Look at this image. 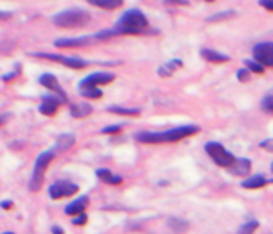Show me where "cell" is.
<instances>
[{"mask_svg":"<svg viewBox=\"0 0 273 234\" xmlns=\"http://www.w3.org/2000/svg\"><path fill=\"white\" fill-rule=\"evenodd\" d=\"M200 130L197 126H181L163 132H138L135 138L140 143H169L179 142L182 138L190 137Z\"/></svg>","mask_w":273,"mask_h":234,"instance_id":"obj_1","label":"cell"},{"mask_svg":"<svg viewBox=\"0 0 273 234\" xmlns=\"http://www.w3.org/2000/svg\"><path fill=\"white\" fill-rule=\"evenodd\" d=\"M148 26H150L148 18L145 17L143 12H140L137 9H132V10L125 12L119 18L114 29H116L117 34H140V33H143Z\"/></svg>","mask_w":273,"mask_h":234,"instance_id":"obj_2","label":"cell"},{"mask_svg":"<svg viewBox=\"0 0 273 234\" xmlns=\"http://www.w3.org/2000/svg\"><path fill=\"white\" fill-rule=\"evenodd\" d=\"M91 21V15L80 10V9H72V10H64L61 13H57L56 17H52V23L59 28H83Z\"/></svg>","mask_w":273,"mask_h":234,"instance_id":"obj_3","label":"cell"},{"mask_svg":"<svg viewBox=\"0 0 273 234\" xmlns=\"http://www.w3.org/2000/svg\"><path fill=\"white\" fill-rule=\"evenodd\" d=\"M54 158H56V150L44 151L38 158H36L31 181H29V184H28V189L31 190V192H38V190L41 189L42 181H44V174H46L47 166L50 164V161H52Z\"/></svg>","mask_w":273,"mask_h":234,"instance_id":"obj_4","label":"cell"},{"mask_svg":"<svg viewBox=\"0 0 273 234\" xmlns=\"http://www.w3.org/2000/svg\"><path fill=\"white\" fill-rule=\"evenodd\" d=\"M205 151L208 153V156L221 167H230L236 159V156L233 155V153H230L223 145H220L216 142L205 143Z\"/></svg>","mask_w":273,"mask_h":234,"instance_id":"obj_5","label":"cell"},{"mask_svg":"<svg viewBox=\"0 0 273 234\" xmlns=\"http://www.w3.org/2000/svg\"><path fill=\"white\" fill-rule=\"evenodd\" d=\"M36 57H41V58H46V61H54L65 65V67H70V69H85L86 65H90L88 61H83L80 57H65V55H59V54H49V52H39V54H34Z\"/></svg>","mask_w":273,"mask_h":234,"instance_id":"obj_6","label":"cell"},{"mask_svg":"<svg viewBox=\"0 0 273 234\" xmlns=\"http://www.w3.org/2000/svg\"><path fill=\"white\" fill-rule=\"evenodd\" d=\"M78 192V186L70 181H57L49 187V197L54 200L64 199V197H72Z\"/></svg>","mask_w":273,"mask_h":234,"instance_id":"obj_7","label":"cell"},{"mask_svg":"<svg viewBox=\"0 0 273 234\" xmlns=\"http://www.w3.org/2000/svg\"><path fill=\"white\" fill-rule=\"evenodd\" d=\"M254 58L263 67H273V42H260L254 47Z\"/></svg>","mask_w":273,"mask_h":234,"instance_id":"obj_8","label":"cell"},{"mask_svg":"<svg viewBox=\"0 0 273 234\" xmlns=\"http://www.w3.org/2000/svg\"><path fill=\"white\" fill-rule=\"evenodd\" d=\"M116 78L114 73L109 72H96L91 75L85 77L82 82H80V88H88V86H99V85H107Z\"/></svg>","mask_w":273,"mask_h":234,"instance_id":"obj_9","label":"cell"},{"mask_svg":"<svg viewBox=\"0 0 273 234\" xmlns=\"http://www.w3.org/2000/svg\"><path fill=\"white\" fill-rule=\"evenodd\" d=\"M39 83H41L42 86H46L47 90H50L54 94H57V96H61L62 99L67 101V94H65L64 88L61 86L59 80H57L54 75H50V73H44V75L39 77Z\"/></svg>","mask_w":273,"mask_h":234,"instance_id":"obj_10","label":"cell"},{"mask_svg":"<svg viewBox=\"0 0 273 234\" xmlns=\"http://www.w3.org/2000/svg\"><path fill=\"white\" fill-rule=\"evenodd\" d=\"M65 102V99H62L61 96H57V94H50V96H44L42 98V102L39 104V112L44 114V115H52L56 114L57 107Z\"/></svg>","mask_w":273,"mask_h":234,"instance_id":"obj_11","label":"cell"},{"mask_svg":"<svg viewBox=\"0 0 273 234\" xmlns=\"http://www.w3.org/2000/svg\"><path fill=\"white\" fill-rule=\"evenodd\" d=\"M88 203H90V199L86 195L80 197V199L70 202L67 207H65V215L69 216H77L80 213H85V210L88 208Z\"/></svg>","mask_w":273,"mask_h":234,"instance_id":"obj_12","label":"cell"},{"mask_svg":"<svg viewBox=\"0 0 273 234\" xmlns=\"http://www.w3.org/2000/svg\"><path fill=\"white\" fill-rule=\"evenodd\" d=\"M90 42H91L90 36H83V38H61L54 44H56V47H82Z\"/></svg>","mask_w":273,"mask_h":234,"instance_id":"obj_13","label":"cell"},{"mask_svg":"<svg viewBox=\"0 0 273 234\" xmlns=\"http://www.w3.org/2000/svg\"><path fill=\"white\" fill-rule=\"evenodd\" d=\"M250 167H252V163L246 158H236L234 163L228 167L231 174L234 176H247L250 172Z\"/></svg>","mask_w":273,"mask_h":234,"instance_id":"obj_14","label":"cell"},{"mask_svg":"<svg viewBox=\"0 0 273 234\" xmlns=\"http://www.w3.org/2000/svg\"><path fill=\"white\" fill-rule=\"evenodd\" d=\"M202 57L211 64H223L230 61V55L218 52V50H213V49H202Z\"/></svg>","mask_w":273,"mask_h":234,"instance_id":"obj_15","label":"cell"},{"mask_svg":"<svg viewBox=\"0 0 273 234\" xmlns=\"http://www.w3.org/2000/svg\"><path fill=\"white\" fill-rule=\"evenodd\" d=\"M91 112H93V107H91V104H88V102H77V104L70 106V114H72V117H75V119L86 117Z\"/></svg>","mask_w":273,"mask_h":234,"instance_id":"obj_16","label":"cell"},{"mask_svg":"<svg viewBox=\"0 0 273 234\" xmlns=\"http://www.w3.org/2000/svg\"><path fill=\"white\" fill-rule=\"evenodd\" d=\"M96 176H98L102 182H106V184H111V186H117V184H121V182H122L121 176L113 174L109 169H106V167H99V169L96 171Z\"/></svg>","mask_w":273,"mask_h":234,"instance_id":"obj_17","label":"cell"},{"mask_svg":"<svg viewBox=\"0 0 273 234\" xmlns=\"http://www.w3.org/2000/svg\"><path fill=\"white\" fill-rule=\"evenodd\" d=\"M73 143H75V137L70 135V134H64L57 138V143H56V153H64L70 150Z\"/></svg>","mask_w":273,"mask_h":234,"instance_id":"obj_18","label":"cell"},{"mask_svg":"<svg viewBox=\"0 0 273 234\" xmlns=\"http://www.w3.org/2000/svg\"><path fill=\"white\" fill-rule=\"evenodd\" d=\"M91 5L99 7V9H104V10H114V9H119V7L124 4V0H88Z\"/></svg>","mask_w":273,"mask_h":234,"instance_id":"obj_19","label":"cell"},{"mask_svg":"<svg viewBox=\"0 0 273 234\" xmlns=\"http://www.w3.org/2000/svg\"><path fill=\"white\" fill-rule=\"evenodd\" d=\"M267 179L263 178V176H252V178H247L244 182H242V187L244 189H260L267 184Z\"/></svg>","mask_w":273,"mask_h":234,"instance_id":"obj_20","label":"cell"},{"mask_svg":"<svg viewBox=\"0 0 273 234\" xmlns=\"http://www.w3.org/2000/svg\"><path fill=\"white\" fill-rule=\"evenodd\" d=\"M109 112H114V114H119V115H138L140 114V109L122 107V106H111L109 107Z\"/></svg>","mask_w":273,"mask_h":234,"instance_id":"obj_21","label":"cell"},{"mask_svg":"<svg viewBox=\"0 0 273 234\" xmlns=\"http://www.w3.org/2000/svg\"><path fill=\"white\" fill-rule=\"evenodd\" d=\"M82 90V94L88 99H98L102 96V91L99 90L98 86H88V88H80Z\"/></svg>","mask_w":273,"mask_h":234,"instance_id":"obj_22","label":"cell"},{"mask_svg":"<svg viewBox=\"0 0 273 234\" xmlns=\"http://www.w3.org/2000/svg\"><path fill=\"white\" fill-rule=\"evenodd\" d=\"M257 228H259V221L252 219V221H247V223H244L242 226H239L238 234H254V231H255Z\"/></svg>","mask_w":273,"mask_h":234,"instance_id":"obj_23","label":"cell"},{"mask_svg":"<svg viewBox=\"0 0 273 234\" xmlns=\"http://www.w3.org/2000/svg\"><path fill=\"white\" fill-rule=\"evenodd\" d=\"M244 65L254 73H263V65H260L257 61H244Z\"/></svg>","mask_w":273,"mask_h":234,"instance_id":"obj_24","label":"cell"},{"mask_svg":"<svg viewBox=\"0 0 273 234\" xmlns=\"http://www.w3.org/2000/svg\"><path fill=\"white\" fill-rule=\"evenodd\" d=\"M262 109H263L265 112L273 114V94H268V96L263 98V101H262Z\"/></svg>","mask_w":273,"mask_h":234,"instance_id":"obj_25","label":"cell"},{"mask_svg":"<svg viewBox=\"0 0 273 234\" xmlns=\"http://www.w3.org/2000/svg\"><path fill=\"white\" fill-rule=\"evenodd\" d=\"M234 17V12H223V13H218V15H213L206 21H220V20H226V18H231Z\"/></svg>","mask_w":273,"mask_h":234,"instance_id":"obj_26","label":"cell"},{"mask_svg":"<svg viewBox=\"0 0 273 234\" xmlns=\"http://www.w3.org/2000/svg\"><path fill=\"white\" fill-rule=\"evenodd\" d=\"M86 221H88V216L85 213H80L77 216H73V219H72V223L75 224V226H83Z\"/></svg>","mask_w":273,"mask_h":234,"instance_id":"obj_27","label":"cell"},{"mask_svg":"<svg viewBox=\"0 0 273 234\" xmlns=\"http://www.w3.org/2000/svg\"><path fill=\"white\" fill-rule=\"evenodd\" d=\"M238 78H239V82H249V78H250V73H249V69H241L238 72Z\"/></svg>","mask_w":273,"mask_h":234,"instance_id":"obj_28","label":"cell"},{"mask_svg":"<svg viewBox=\"0 0 273 234\" xmlns=\"http://www.w3.org/2000/svg\"><path fill=\"white\" fill-rule=\"evenodd\" d=\"M122 126H109V127H104L101 130V134H117V132H121Z\"/></svg>","mask_w":273,"mask_h":234,"instance_id":"obj_29","label":"cell"},{"mask_svg":"<svg viewBox=\"0 0 273 234\" xmlns=\"http://www.w3.org/2000/svg\"><path fill=\"white\" fill-rule=\"evenodd\" d=\"M259 5H262L265 10L273 12V0H259Z\"/></svg>","mask_w":273,"mask_h":234,"instance_id":"obj_30","label":"cell"},{"mask_svg":"<svg viewBox=\"0 0 273 234\" xmlns=\"http://www.w3.org/2000/svg\"><path fill=\"white\" fill-rule=\"evenodd\" d=\"M0 207L5 208V210H10V208L13 207V202H12V200H5V202L0 203Z\"/></svg>","mask_w":273,"mask_h":234,"instance_id":"obj_31","label":"cell"},{"mask_svg":"<svg viewBox=\"0 0 273 234\" xmlns=\"http://www.w3.org/2000/svg\"><path fill=\"white\" fill-rule=\"evenodd\" d=\"M50 231H52V234H65L64 229L59 228V226H52V228H50Z\"/></svg>","mask_w":273,"mask_h":234,"instance_id":"obj_32","label":"cell"},{"mask_svg":"<svg viewBox=\"0 0 273 234\" xmlns=\"http://www.w3.org/2000/svg\"><path fill=\"white\" fill-rule=\"evenodd\" d=\"M260 146H263V148H267V150H273V142H263V143H260Z\"/></svg>","mask_w":273,"mask_h":234,"instance_id":"obj_33","label":"cell"},{"mask_svg":"<svg viewBox=\"0 0 273 234\" xmlns=\"http://www.w3.org/2000/svg\"><path fill=\"white\" fill-rule=\"evenodd\" d=\"M10 119V114H4V115H0V126H4V124Z\"/></svg>","mask_w":273,"mask_h":234,"instance_id":"obj_34","label":"cell"},{"mask_svg":"<svg viewBox=\"0 0 273 234\" xmlns=\"http://www.w3.org/2000/svg\"><path fill=\"white\" fill-rule=\"evenodd\" d=\"M166 4H186L184 0H166Z\"/></svg>","mask_w":273,"mask_h":234,"instance_id":"obj_35","label":"cell"},{"mask_svg":"<svg viewBox=\"0 0 273 234\" xmlns=\"http://www.w3.org/2000/svg\"><path fill=\"white\" fill-rule=\"evenodd\" d=\"M4 234H15V232H12V231H7V232H4Z\"/></svg>","mask_w":273,"mask_h":234,"instance_id":"obj_36","label":"cell"},{"mask_svg":"<svg viewBox=\"0 0 273 234\" xmlns=\"http://www.w3.org/2000/svg\"><path fill=\"white\" fill-rule=\"evenodd\" d=\"M271 172H273V163H271Z\"/></svg>","mask_w":273,"mask_h":234,"instance_id":"obj_37","label":"cell"},{"mask_svg":"<svg viewBox=\"0 0 273 234\" xmlns=\"http://www.w3.org/2000/svg\"><path fill=\"white\" fill-rule=\"evenodd\" d=\"M206 2H213V0H206Z\"/></svg>","mask_w":273,"mask_h":234,"instance_id":"obj_38","label":"cell"},{"mask_svg":"<svg viewBox=\"0 0 273 234\" xmlns=\"http://www.w3.org/2000/svg\"><path fill=\"white\" fill-rule=\"evenodd\" d=\"M268 182H273V179H271V181H268Z\"/></svg>","mask_w":273,"mask_h":234,"instance_id":"obj_39","label":"cell"}]
</instances>
